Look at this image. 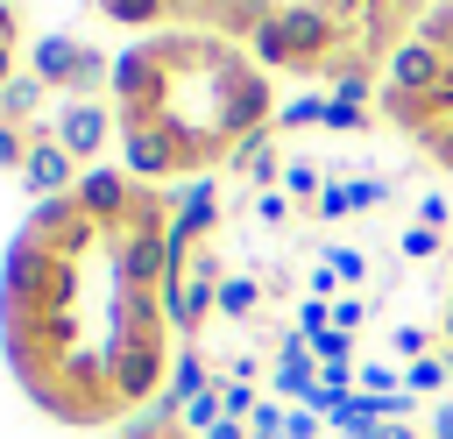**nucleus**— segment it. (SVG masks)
<instances>
[{"instance_id":"obj_23","label":"nucleus","mask_w":453,"mask_h":439,"mask_svg":"<svg viewBox=\"0 0 453 439\" xmlns=\"http://www.w3.org/2000/svg\"><path fill=\"white\" fill-rule=\"evenodd\" d=\"M347 212H361V191L340 184V177H326V191H319V220H347Z\"/></svg>"},{"instance_id":"obj_2","label":"nucleus","mask_w":453,"mask_h":439,"mask_svg":"<svg viewBox=\"0 0 453 439\" xmlns=\"http://www.w3.org/2000/svg\"><path fill=\"white\" fill-rule=\"evenodd\" d=\"M28 71L64 99H99V85H113V64L78 35H35L28 42Z\"/></svg>"},{"instance_id":"obj_11","label":"nucleus","mask_w":453,"mask_h":439,"mask_svg":"<svg viewBox=\"0 0 453 439\" xmlns=\"http://www.w3.org/2000/svg\"><path fill=\"white\" fill-rule=\"evenodd\" d=\"M269 142H276V127H262V135H248V142H226V170H248V177L269 191V177L283 170V163L269 156Z\"/></svg>"},{"instance_id":"obj_28","label":"nucleus","mask_w":453,"mask_h":439,"mask_svg":"<svg viewBox=\"0 0 453 439\" xmlns=\"http://www.w3.org/2000/svg\"><path fill=\"white\" fill-rule=\"evenodd\" d=\"M283 439H326V418H319L311 404H290V411H283Z\"/></svg>"},{"instance_id":"obj_24","label":"nucleus","mask_w":453,"mask_h":439,"mask_svg":"<svg viewBox=\"0 0 453 439\" xmlns=\"http://www.w3.org/2000/svg\"><path fill=\"white\" fill-rule=\"evenodd\" d=\"M283 411H290V404H276V397H262V404H255V411L241 418V425H248V439H283Z\"/></svg>"},{"instance_id":"obj_29","label":"nucleus","mask_w":453,"mask_h":439,"mask_svg":"<svg viewBox=\"0 0 453 439\" xmlns=\"http://www.w3.org/2000/svg\"><path fill=\"white\" fill-rule=\"evenodd\" d=\"M28 149H35V142H28V127H7V120H0V170H14V177H21Z\"/></svg>"},{"instance_id":"obj_45","label":"nucleus","mask_w":453,"mask_h":439,"mask_svg":"<svg viewBox=\"0 0 453 439\" xmlns=\"http://www.w3.org/2000/svg\"><path fill=\"white\" fill-rule=\"evenodd\" d=\"M396 7H432V0H396Z\"/></svg>"},{"instance_id":"obj_30","label":"nucleus","mask_w":453,"mask_h":439,"mask_svg":"<svg viewBox=\"0 0 453 439\" xmlns=\"http://www.w3.org/2000/svg\"><path fill=\"white\" fill-rule=\"evenodd\" d=\"M319 127H333V135H354V127H368V106H340V99H326Z\"/></svg>"},{"instance_id":"obj_47","label":"nucleus","mask_w":453,"mask_h":439,"mask_svg":"<svg viewBox=\"0 0 453 439\" xmlns=\"http://www.w3.org/2000/svg\"><path fill=\"white\" fill-rule=\"evenodd\" d=\"M170 439H177V432H170Z\"/></svg>"},{"instance_id":"obj_25","label":"nucleus","mask_w":453,"mask_h":439,"mask_svg":"<svg viewBox=\"0 0 453 439\" xmlns=\"http://www.w3.org/2000/svg\"><path fill=\"white\" fill-rule=\"evenodd\" d=\"M319 113H326V99H283V106H276V135H290V127H319Z\"/></svg>"},{"instance_id":"obj_20","label":"nucleus","mask_w":453,"mask_h":439,"mask_svg":"<svg viewBox=\"0 0 453 439\" xmlns=\"http://www.w3.org/2000/svg\"><path fill=\"white\" fill-rule=\"evenodd\" d=\"M446 375H453V361H446V354H425V361H411V368H403V389H411V397H432Z\"/></svg>"},{"instance_id":"obj_39","label":"nucleus","mask_w":453,"mask_h":439,"mask_svg":"<svg viewBox=\"0 0 453 439\" xmlns=\"http://www.w3.org/2000/svg\"><path fill=\"white\" fill-rule=\"evenodd\" d=\"M21 35V21H14V0H0V42H14Z\"/></svg>"},{"instance_id":"obj_9","label":"nucleus","mask_w":453,"mask_h":439,"mask_svg":"<svg viewBox=\"0 0 453 439\" xmlns=\"http://www.w3.org/2000/svg\"><path fill=\"white\" fill-rule=\"evenodd\" d=\"M71 198H78V212H85L92 227H106V220H127V212H134V184H127L113 163H92V170L78 177V191H71Z\"/></svg>"},{"instance_id":"obj_44","label":"nucleus","mask_w":453,"mask_h":439,"mask_svg":"<svg viewBox=\"0 0 453 439\" xmlns=\"http://www.w3.org/2000/svg\"><path fill=\"white\" fill-rule=\"evenodd\" d=\"M446 361H453V319H446Z\"/></svg>"},{"instance_id":"obj_21","label":"nucleus","mask_w":453,"mask_h":439,"mask_svg":"<svg viewBox=\"0 0 453 439\" xmlns=\"http://www.w3.org/2000/svg\"><path fill=\"white\" fill-rule=\"evenodd\" d=\"M219 418H226V404H219V389H205V397H191V404H184V418H177V425H184V432H198V439H205V432H212V425H219Z\"/></svg>"},{"instance_id":"obj_14","label":"nucleus","mask_w":453,"mask_h":439,"mask_svg":"<svg viewBox=\"0 0 453 439\" xmlns=\"http://www.w3.org/2000/svg\"><path fill=\"white\" fill-rule=\"evenodd\" d=\"M226 35H255L262 21H276V7L269 0H219V14H212Z\"/></svg>"},{"instance_id":"obj_6","label":"nucleus","mask_w":453,"mask_h":439,"mask_svg":"<svg viewBox=\"0 0 453 439\" xmlns=\"http://www.w3.org/2000/svg\"><path fill=\"white\" fill-rule=\"evenodd\" d=\"M156 297H163V319H170L177 333H198V326H205V312H219V269H212L205 255H191V269H184V276H170Z\"/></svg>"},{"instance_id":"obj_7","label":"nucleus","mask_w":453,"mask_h":439,"mask_svg":"<svg viewBox=\"0 0 453 439\" xmlns=\"http://www.w3.org/2000/svg\"><path fill=\"white\" fill-rule=\"evenodd\" d=\"M50 135L92 170V156L106 149V135H113V106H99V99H57V113H50Z\"/></svg>"},{"instance_id":"obj_1","label":"nucleus","mask_w":453,"mask_h":439,"mask_svg":"<svg viewBox=\"0 0 453 439\" xmlns=\"http://www.w3.org/2000/svg\"><path fill=\"white\" fill-rule=\"evenodd\" d=\"M340 42V21H333V7H319V0H290V7H276V21H262L255 28V57L262 64H290V71H326L333 50Z\"/></svg>"},{"instance_id":"obj_22","label":"nucleus","mask_w":453,"mask_h":439,"mask_svg":"<svg viewBox=\"0 0 453 439\" xmlns=\"http://www.w3.org/2000/svg\"><path fill=\"white\" fill-rule=\"evenodd\" d=\"M446 64H453V0H439V7H425V28H418Z\"/></svg>"},{"instance_id":"obj_33","label":"nucleus","mask_w":453,"mask_h":439,"mask_svg":"<svg viewBox=\"0 0 453 439\" xmlns=\"http://www.w3.org/2000/svg\"><path fill=\"white\" fill-rule=\"evenodd\" d=\"M255 220H262V227H283V220H290V198H283V191L269 184V191L255 198Z\"/></svg>"},{"instance_id":"obj_12","label":"nucleus","mask_w":453,"mask_h":439,"mask_svg":"<svg viewBox=\"0 0 453 439\" xmlns=\"http://www.w3.org/2000/svg\"><path fill=\"white\" fill-rule=\"evenodd\" d=\"M276 404H311L319 389V361H269V382H262Z\"/></svg>"},{"instance_id":"obj_10","label":"nucleus","mask_w":453,"mask_h":439,"mask_svg":"<svg viewBox=\"0 0 453 439\" xmlns=\"http://www.w3.org/2000/svg\"><path fill=\"white\" fill-rule=\"evenodd\" d=\"M50 99V85L35 78V71H14L7 85H0V120L7 127H35V106Z\"/></svg>"},{"instance_id":"obj_13","label":"nucleus","mask_w":453,"mask_h":439,"mask_svg":"<svg viewBox=\"0 0 453 439\" xmlns=\"http://www.w3.org/2000/svg\"><path fill=\"white\" fill-rule=\"evenodd\" d=\"M326 78H333V92H326V99H340V106H361V99H368V64H361L354 50H347V57H333V64H326Z\"/></svg>"},{"instance_id":"obj_37","label":"nucleus","mask_w":453,"mask_h":439,"mask_svg":"<svg viewBox=\"0 0 453 439\" xmlns=\"http://www.w3.org/2000/svg\"><path fill=\"white\" fill-rule=\"evenodd\" d=\"M354 191H361V212H368V205H382V198H389V184H382V177H354Z\"/></svg>"},{"instance_id":"obj_43","label":"nucleus","mask_w":453,"mask_h":439,"mask_svg":"<svg viewBox=\"0 0 453 439\" xmlns=\"http://www.w3.org/2000/svg\"><path fill=\"white\" fill-rule=\"evenodd\" d=\"M439 156H446V163H453V127H446V135H439Z\"/></svg>"},{"instance_id":"obj_40","label":"nucleus","mask_w":453,"mask_h":439,"mask_svg":"<svg viewBox=\"0 0 453 439\" xmlns=\"http://www.w3.org/2000/svg\"><path fill=\"white\" fill-rule=\"evenodd\" d=\"M205 439H248V425H241V418H219V425H212Z\"/></svg>"},{"instance_id":"obj_26","label":"nucleus","mask_w":453,"mask_h":439,"mask_svg":"<svg viewBox=\"0 0 453 439\" xmlns=\"http://www.w3.org/2000/svg\"><path fill=\"white\" fill-rule=\"evenodd\" d=\"M354 382H361V397H396V389H403V375H396V368H382V361L354 368Z\"/></svg>"},{"instance_id":"obj_17","label":"nucleus","mask_w":453,"mask_h":439,"mask_svg":"<svg viewBox=\"0 0 453 439\" xmlns=\"http://www.w3.org/2000/svg\"><path fill=\"white\" fill-rule=\"evenodd\" d=\"M262 304V283L255 276H219V319H248Z\"/></svg>"},{"instance_id":"obj_16","label":"nucleus","mask_w":453,"mask_h":439,"mask_svg":"<svg viewBox=\"0 0 453 439\" xmlns=\"http://www.w3.org/2000/svg\"><path fill=\"white\" fill-rule=\"evenodd\" d=\"M319 262L340 276V290H354V283L368 276V255H361V248H347V241H326V248H319Z\"/></svg>"},{"instance_id":"obj_32","label":"nucleus","mask_w":453,"mask_h":439,"mask_svg":"<svg viewBox=\"0 0 453 439\" xmlns=\"http://www.w3.org/2000/svg\"><path fill=\"white\" fill-rule=\"evenodd\" d=\"M418 227H432V234H446V227H453V205H446L439 191H425V198H418Z\"/></svg>"},{"instance_id":"obj_4","label":"nucleus","mask_w":453,"mask_h":439,"mask_svg":"<svg viewBox=\"0 0 453 439\" xmlns=\"http://www.w3.org/2000/svg\"><path fill=\"white\" fill-rule=\"evenodd\" d=\"M170 382V361H163V340H120L106 354V397L113 404H142Z\"/></svg>"},{"instance_id":"obj_35","label":"nucleus","mask_w":453,"mask_h":439,"mask_svg":"<svg viewBox=\"0 0 453 439\" xmlns=\"http://www.w3.org/2000/svg\"><path fill=\"white\" fill-rule=\"evenodd\" d=\"M425 439H453V397H446V404H432V418H425Z\"/></svg>"},{"instance_id":"obj_46","label":"nucleus","mask_w":453,"mask_h":439,"mask_svg":"<svg viewBox=\"0 0 453 439\" xmlns=\"http://www.w3.org/2000/svg\"><path fill=\"white\" fill-rule=\"evenodd\" d=\"M446 319H453V290H446Z\"/></svg>"},{"instance_id":"obj_36","label":"nucleus","mask_w":453,"mask_h":439,"mask_svg":"<svg viewBox=\"0 0 453 439\" xmlns=\"http://www.w3.org/2000/svg\"><path fill=\"white\" fill-rule=\"evenodd\" d=\"M276 361H311V340H304V333H283V340H276Z\"/></svg>"},{"instance_id":"obj_27","label":"nucleus","mask_w":453,"mask_h":439,"mask_svg":"<svg viewBox=\"0 0 453 439\" xmlns=\"http://www.w3.org/2000/svg\"><path fill=\"white\" fill-rule=\"evenodd\" d=\"M212 389H219V404H226V418H248L262 397H255V382H226V375H212Z\"/></svg>"},{"instance_id":"obj_3","label":"nucleus","mask_w":453,"mask_h":439,"mask_svg":"<svg viewBox=\"0 0 453 439\" xmlns=\"http://www.w3.org/2000/svg\"><path fill=\"white\" fill-rule=\"evenodd\" d=\"M120 149H127V170L134 177H170L177 163H198L205 142L184 135L177 120H120Z\"/></svg>"},{"instance_id":"obj_5","label":"nucleus","mask_w":453,"mask_h":439,"mask_svg":"<svg viewBox=\"0 0 453 439\" xmlns=\"http://www.w3.org/2000/svg\"><path fill=\"white\" fill-rule=\"evenodd\" d=\"M446 78H453V71H446V57H439L425 35H403V42L389 50V64H382V92H389V99H432Z\"/></svg>"},{"instance_id":"obj_31","label":"nucleus","mask_w":453,"mask_h":439,"mask_svg":"<svg viewBox=\"0 0 453 439\" xmlns=\"http://www.w3.org/2000/svg\"><path fill=\"white\" fill-rule=\"evenodd\" d=\"M361 326H368V297H354V290L333 297V333H361Z\"/></svg>"},{"instance_id":"obj_15","label":"nucleus","mask_w":453,"mask_h":439,"mask_svg":"<svg viewBox=\"0 0 453 439\" xmlns=\"http://www.w3.org/2000/svg\"><path fill=\"white\" fill-rule=\"evenodd\" d=\"M106 21H120V28H149V21H163L170 14V0H92Z\"/></svg>"},{"instance_id":"obj_38","label":"nucleus","mask_w":453,"mask_h":439,"mask_svg":"<svg viewBox=\"0 0 453 439\" xmlns=\"http://www.w3.org/2000/svg\"><path fill=\"white\" fill-rule=\"evenodd\" d=\"M432 248H439L432 227H411V234H403V255H432Z\"/></svg>"},{"instance_id":"obj_18","label":"nucleus","mask_w":453,"mask_h":439,"mask_svg":"<svg viewBox=\"0 0 453 439\" xmlns=\"http://www.w3.org/2000/svg\"><path fill=\"white\" fill-rule=\"evenodd\" d=\"M304 340H311V361L319 368H354V333H333L326 326V333H304Z\"/></svg>"},{"instance_id":"obj_41","label":"nucleus","mask_w":453,"mask_h":439,"mask_svg":"<svg viewBox=\"0 0 453 439\" xmlns=\"http://www.w3.org/2000/svg\"><path fill=\"white\" fill-rule=\"evenodd\" d=\"M375 439H425V432H411V425H375Z\"/></svg>"},{"instance_id":"obj_19","label":"nucleus","mask_w":453,"mask_h":439,"mask_svg":"<svg viewBox=\"0 0 453 439\" xmlns=\"http://www.w3.org/2000/svg\"><path fill=\"white\" fill-rule=\"evenodd\" d=\"M319 191H326V177H319V163H304V156H290V163H283V198H311V205H319Z\"/></svg>"},{"instance_id":"obj_8","label":"nucleus","mask_w":453,"mask_h":439,"mask_svg":"<svg viewBox=\"0 0 453 439\" xmlns=\"http://www.w3.org/2000/svg\"><path fill=\"white\" fill-rule=\"evenodd\" d=\"M78 177H85V163H78L57 135H35V149H28V163H21V191H28L35 205H42V198H71Z\"/></svg>"},{"instance_id":"obj_42","label":"nucleus","mask_w":453,"mask_h":439,"mask_svg":"<svg viewBox=\"0 0 453 439\" xmlns=\"http://www.w3.org/2000/svg\"><path fill=\"white\" fill-rule=\"evenodd\" d=\"M14 78V42H0V85Z\"/></svg>"},{"instance_id":"obj_34","label":"nucleus","mask_w":453,"mask_h":439,"mask_svg":"<svg viewBox=\"0 0 453 439\" xmlns=\"http://www.w3.org/2000/svg\"><path fill=\"white\" fill-rule=\"evenodd\" d=\"M389 347H396L403 361H425V333H418V326H396V333H389Z\"/></svg>"}]
</instances>
